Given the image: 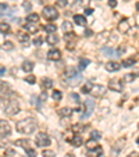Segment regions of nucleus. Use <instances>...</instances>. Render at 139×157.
Returning a JSON list of instances; mask_svg holds the SVG:
<instances>
[{"label":"nucleus","mask_w":139,"mask_h":157,"mask_svg":"<svg viewBox=\"0 0 139 157\" xmlns=\"http://www.w3.org/2000/svg\"><path fill=\"white\" fill-rule=\"evenodd\" d=\"M92 88H93V84H92V81H88L84 86H82V89H81V92L82 93H91Z\"/></svg>","instance_id":"obj_26"},{"label":"nucleus","mask_w":139,"mask_h":157,"mask_svg":"<svg viewBox=\"0 0 139 157\" xmlns=\"http://www.w3.org/2000/svg\"><path fill=\"white\" fill-rule=\"evenodd\" d=\"M42 156L43 157H54V152H50V150H43Z\"/></svg>","instance_id":"obj_40"},{"label":"nucleus","mask_w":139,"mask_h":157,"mask_svg":"<svg viewBox=\"0 0 139 157\" xmlns=\"http://www.w3.org/2000/svg\"><path fill=\"white\" fill-rule=\"evenodd\" d=\"M45 31L48 32V33H54V32L57 31V26L54 25V24H48V25L45 26Z\"/></svg>","instance_id":"obj_31"},{"label":"nucleus","mask_w":139,"mask_h":157,"mask_svg":"<svg viewBox=\"0 0 139 157\" xmlns=\"http://www.w3.org/2000/svg\"><path fill=\"white\" fill-rule=\"evenodd\" d=\"M36 126H38V122L35 118H25V120L18 121L16 128L20 134H27V135H29V134H32V132L36 129Z\"/></svg>","instance_id":"obj_1"},{"label":"nucleus","mask_w":139,"mask_h":157,"mask_svg":"<svg viewBox=\"0 0 139 157\" xmlns=\"http://www.w3.org/2000/svg\"><path fill=\"white\" fill-rule=\"evenodd\" d=\"M3 47H4V50H13V49H14V45H13V42H4Z\"/></svg>","instance_id":"obj_39"},{"label":"nucleus","mask_w":139,"mask_h":157,"mask_svg":"<svg viewBox=\"0 0 139 157\" xmlns=\"http://www.w3.org/2000/svg\"><path fill=\"white\" fill-rule=\"evenodd\" d=\"M85 106H86V113L81 115L82 120H85V118H88V117H91L92 115V113H93V110H95V100L88 99L85 102Z\"/></svg>","instance_id":"obj_6"},{"label":"nucleus","mask_w":139,"mask_h":157,"mask_svg":"<svg viewBox=\"0 0 139 157\" xmlns=\"http://www.w3.org/2000/svg\"><path fill=\"white\" fill-rule=\"evenodd\" d=\"M0 10H7V4L6 3H0Z\"/></svg>","instance_id":"obj_46"},{"label":"nucleus","mask_w":139,"mask_h":157,"mask_svg":"<svg viewBox=\"0 0 139 157\" xmlns=\"http://www.w3.org/2000/svg\"><path fill=\"white\" fill-rule=\"evenodd\" d=\"M109 6H110L111 9H114V7L117 6V0H109Z\"/></svg>","instance_id":"obj_45"},{"label":"nucleus","mask_w":139,"mask_h":157,"mask_svg":"<svg viewBox=\"0 0 139 157\" xmlns=\"http://www.w3.org/2000/svg\"><path fill=\"white\" fill-rule=\"evenodd\" d=\"M59 114H60V117H70V115L72 114V110L68 109V107H63V109L59 110Z\"/></svg>","instance_id":"obj_28"},{"label":"nucleus","mask_w":139,"mask_h":157,"mask_svg":"<svg viewBox=\"0 0 139 157\" xmlns=\"http://www.w3.org/2000/svg\"><path fill=\"white\" fill-rule=\"evenodd\" d=\"M48 58L52 60V61H59L60 58H61V52H60L59 49H50L48 52Z\"/></svg>","instance_id":"obj_9"},{"label":"nucleus","mask_w":139,"mask_h":157,"mask_svg":"<svg viewBox=\"0 0 139 157\" xmlns=\"http://www.w3.org/2000/svg\"><path fill=\"white\" fill-rule=\"evenodd\" d=\"M6 72V68H0V75H3Z\"/></svg>","instance_id":"obj_50"},{"label":"nucleus","mask_w":139,"mask_h":157,"mask_svg":"<svg viewBox=\"0 0 139 157\" xmlns=\"http://www.w3.org/2000/svg\"><path fill=\"white\" fill-rule=\"evenodd\" d=\"M46 42H48L49 45H52V46H54L56 43L59 42V36H57L56 33H49L48 38H46Z\"/></svg>","instance_id":"obj_20"},{"label":"nucleus","mask_w":139,"mask_h":157,"mask_svg":"<svg viewBox=\"0 0 139 157\" xmlns=\"http://www.w3.org/2000/svg\"><path fill=\"white\" fill-rule=\"evenodd\" d=\"M118 31L121 32V33H127V32L129 31V24H128V20H125V18H124V20H121V21H120V24H118Z\"/></svg>","instance_id":"obj_15"},{"label":"nucleus","mask_w":139,"mask_h":157,"mask_svg":"<svg viewBox=\"0 0 139 157\" xmlns=\"http://www.w3.org/2000/svg\"><path fill=\"white\" fill-rule=\"evenodd\" d=\"M85 36H92V31H91V29H86V31H85Z\"/></svg>","instance_id":"obj_48"},{"label":"nucleus","mask_w":139,"mask_h":157,"mask_svg":"<svg viewBox=\"0 0 139 157\" xmlns=\"http://www.w3.org/2000/svg\"><path fill=\"white\" fill-rule=\"evenodd\" d=\"M71 145L74 147H79L81 145H82V138L81 136H72V139H71Z\"/></svg>","instance_id":"obj_27"},{"label":"nucleus","mask_w":139,"mask_h":157,"mask_svg":"<svg viewBox=\"0 0 139 157\" xmlns=\"http://www.w3.org/2000/svg\"><path fill=\"white\" fill-rule=\"evenodd\" d=\"M136 143H138V145H139V138H138V139H136Z\"/></svg>","instance_id":"obj_53"},{"label":"nucleus","mask_w":139,"mask_h":157,"mask_svg":"<svg viewBox=\"0 0 139 157\" xmlns=\"http://www.w3.org/2000/svg\"><path fill=\"white\" fill-rule=\"evenodd\" d=\"M0 96L1 97H7V96H10V94H13V90H11L10 85L9 84H4V82H1V85H0Z\"/></svg>","instance_id":"obj_10"},{"label":"nucleus","mask_w":139,"mask_h":157,"mask_svg":"<svg viewBox=\"0 0 139 157\" xmlns=\"http://www.w3.org/2000/svg\"><path fill=\"white\" fill-rule=\"evenodd\" d=\"M43 17L48 20V21H54L59 18V11L54 9L53 6H46L43 9Z\"/></svg>","instance_id":"obj_3"},{"label":"nucleus","mask_w":139,"mask_h":157,"mask_svg":"<svg viewBox=\"0 0 139 157\" xmlns=\"http://www.w3.org/2000/svg\"><path fill=\"white\" fill-rule=\"evenodd\" d=\"M35 142H36V145L39 147H46L50 145V136H49L48 134H45V132H39L36 135Z\"/></svg>","instance_id":"obj_4"},{"label":"nucleus","mask_w":139,"mask_h":157,"mask_svg":"<svg viewBox=\"0 0 139 157\" xmlns=\"http://www.w3.org/2000/svg\"><path fill=\"white\" fill-rule=\"evenodd\" d=\"M91 93L93 94L95 97H102V96H104V93H106V86H103V85H93Z\"/></svg>","instance_id":"obj_8"},{"label":"nucleus","mask_w":139,"mask_h":157,"mask_svg":"<svg viewBox=\"0 0 139 157\" xmlns=\"http://www.w3.org/2000/svg\"><path fill=\"white\" fill-rule=\"evenodd\" d=\"M65 82L70 85V86H77V85H79L82 82V75L78 74V75H75V77H71V78L65 79Z\"/></svg>","instance_id":"obj_12"},{"label":"nucleus","mask_w":139,"mask_h":157,"mask_svg":"<svg viewBox=\"0 0 139 157\" xmlns=\"http://www.w3.org/2000/svg\"><path fill=\"white\" fill-rule=\"evenodd\" d=\"M92 13H93V10H92V9H86V10H85V14H86V16H91Z\"/></svg>","instance_id":"obj_47"},{"label":"nucleus","mask_w":139,"mask_h":157,"mask_svg":"<svg viewBox=\"0 0 139 157\" xmlns=\"http://www.w3.org/2000/svg\"><path fill=\"white\" fill-rule=\"evenodd\" d=\"M22 7H24L27 11L32 10V4H31V1H27V0H25V1H22Z\"/></svg>","instance_id":"obj_37"},{"label":"nucleus","mask_w":139,"mask_h":157,"mask_svg":"<svg viewBox=\"0 0 139 157\" xmlns=\"http://www.w3.org/2000/svg\"><path fill=\"white\" fill-rule=\"evenodd\" d=\"M25 82H28V84L33 85V84H35V82H36V78H35L33 75H28L27 78H25Z\"/></svg>","instance_id":"obj_38"},{"label":"nucleus","mask_w":139,"mask_h":157,"mask_svg":"<svg viewBox=\"0 0 139 157\" xmlns=\"http://www.w3.org/2000/svg\"><path fill=\"white\" fill-rule=\"evenodd\" d=\"M120 68H121V65H120L117 61H109V63L106 64V70L109 72H116Z\"/></svg>","instance_id":"obj_16"},{"label":"nucleus","mask_w":139,"mask_h":157,"mask_svg":"<svg viewBox=\"0 0 139 157\" xmlns=\"http://www.w3.org/2000/svg\"><path fill=\"white\" fill-rule=\"evenodd\" d=\"M79 74V71L77 70L75 67H67L64 71V79H68L71 78V77H75V75H78Z\"/></svg>","instance_id":"obj_14"},{"label":"nucleus","mask_w":139,"mask_h":157,"mask_svg":"<svg viewBox=\"0 0 139 157\" xmlns=\"http://www.w3.org/2000/svg\"><path fill=\"white\" fill-rule=\"evenodd\" d=\"M135 77H136L135 74H129V75H125L124 78H125V81H127V82H132V81L135 79Z\"/></svg>","instance_id":"obj_41"},{"label":"nucleus","mask_w":139,"mask_h":157,"mask_svg":"<svg viewBox=\"0 0 139 157\" xmlns=\"http://www.w3.org/2000/svg\"><path fill=\"white\" fill-rule=\"evenodd\" d=\"M135 63H136V58H135V57L125 58V60L123 61V67H127V68H128V67H132Z\"/></svg>","instance_id":"obj_29"},{"label":"nucleus","mask_w":139,"mask_h":157,"mask_svg":"<svg viewBox=\"0 0 139 157\" xmlns=\"http://www.w3.org/2000/svg\"><path fill=\"white\" fill-rule=\"evenodd\" d=\"M42 42H43V39L40 36L33 39V45H35V46H40V45H42Z\"/></svg>","instance_id":"obj_43"},{"label":"nucleus","mask_w":139,"mask_h":157,"mask_svg":"<svg viewBox=\"0 0 139 157\" xmlns=\"http://www.w3.org/2000/svg\"><path fill=\"white\" fill-rule=\"evenodd\" d=\"M16 145L20 147H24V149L27 150V149L31 147V142L28 141V139H18V141H16Z\"/></svg>","instance_id":"obj_19"},{"label":"nucleus","mask_w":139,"mask_h":157,"mask_svg":"<svg viewBox=\"0 0 139 157\" xmlns=\"http://www.w3.org/2000/svg\"><path fill=\"white\" fill-rule=\"evenodd\" d=\"M71 99H74L75 103H79V96L77 93H71Z\"/></svg>","instance_id":"obj_44"},{"label":"nucleus","mask_w":139,"mask_h":157,"mask_svg":"<svg viewBox=\"0 0 139 157\" xmlns=\"http://www.w3.org/2000/svg\"><path fill=\"white\" fill-rule=\"evenodd\" d=\"M11 134V126L10 124L4 120H0V138H7Z\"/></svg>","instance_id":"obj_5"},{"label":"nucleus","mask_w":139,"mask_h":157,"mask_svg":"<svg viewBox=\"0 0 139 157\" xmlns=\"http://www.w3.org/2000/svg\"><path fill=\"white\" fill-rule=\"evenodd\" d=\"M102 53L103 54H106V56H109V57H114V56H118V53L120 52L114 50V49H110V47H103Z\"/></svg>","instance_id":"obj_18"},{"label":"nucleus","mask_w":139,"mask_h":157,"mask_svg":"<svg viewBox=\"0 0 139 157\" xmlns=\"http://www.w3.org/2000/svg\"><path fill=\"white\" fill-rule=\"evenodd\" d=\"M89 63H91V61H89L88 58H81L79 60V70L81 71H82V70H85V68L89 65Z\"/></svg>","instance_id":"obj_32"},{"label":"nucleus","mask_w":139,"mask_h":157,"mask_svg":"<svg viewBox=\"0 0 139 157\" xmlns=\"http://www.w3.org/2000/svg\"><path fill=\"white\" fill-rule=\"evenodd\" d=\"M74 22L77 24V25H86V18L84 16H81V14H77V16H74Z\"/></svg>","instance_id":"obj_21"},{"label":"nucleus","mask_w":139,"mask_h":157,"mask_svg":"<svg viewBox=\"0 0 139 157\" xmlns=\"http://www.w3.org/2000/svg\"><path fill=\"white\" fill-rule=\"evenodd\" d=\"M65 157H75V156H74V154H71V153H68V154H67Z\"/></svg>","instance_id":"obj_51"},{"label":"nucleus","mask_w":139,"mask_h":157,"mask_svg":"<svg viewBox=\"0 0 139 157\" xmlns=\"http://www.w3.org/2000/svg\"><path fill=\"white\" fill-rule=\"evenodd\" d=\"M17 40L21 43H28L29 42V33H27V32H17Z\"/></svg>","instance_id":"obj_17"},{"label":"nucleus","mask_w":139,"mask_h":157,"mask_svg":"<svg viewBox=\"0 0 139 157\" xmlns=\"http://www.w3.org/2000/svg\"><path fill=\"white\" fill-rule=\"evenodd\" d=\"M109 89L114 90V92H121L123 90V81L121 79H110V82H109Z\"/></svg>","instance_id":"obj_7"},{"label":"nucleus","mask_w":139,"mask_h":157,"mask_svg":"<svg viewBox=\"0 0 139 157\" xmlns=\"http://www.w3.org/2000/svg\"><path fill=\"white\" fill-rule=\"evenodd\" d=\"M128 157H139V156H138V153H136V152H132V153H131V154H129Z\"/></svg>","instance_id":"obj_49"},{"label":"nucleus","mask_w":139,"mask_h":157,"mask_svg":"<svg viewBox=\"0 0 139 157\" xmlns=\"http://www.w3.org/2000/svg\"><path fill=\"white\" fill-rule=\"evenodd\" d=\"M22 70L25 71V72H31L33 70V63L32 61H28V60H25L24 63H22Z\"/></svg>","instance_id":"obj_24"},{"label":"nucleus","mask_w":139,"mask_h":157,"mask_svg":"<svg viewBox=\"0 0 139 157\" xmlns=\"http://www.w3.org/2000/svg\"><path fill=\"white\" fill-rule=\"evenodd\" d=\"M27 22H33V24H38V22H39V14H36V13H31V14H28Z\"/></svg>","instance_id":"obj_23"},{"label":"nucleus","mask_w":139,"mask_h":157,"mask_svg":"<svg viewBox=\"0 0 139 157\" xmlns=\"http://www.w3.org/2000/svg\"><path fill=\"white\" fill-rule=\"evenodd\" d=\"M4 113L7 115H16L20 113V104H18V102L14 99L9 100L4 106Z\"/></svg>","instance_id":"obj_2"},{"label":"nucleus","mask_w":139,"mask_h":157,"mask_svg":"<svg viewBox=\"0 0 139 157\" xmlns=\"http://www.w3.org/2000/svg\"><path fill=\"white\" fill-rule=\"evenodd\" d=\"M136 10L139 11V1H138V3H136Z\"/></svg>","instance_id":"obj_52"},{"label":"nucleus","mask_w":139,"mask_h":157,"mask_svg":"<svg viewBox=\"0 0 139 157\" xmlns=\"http://www.w3.org/2000/svg\"><path fill=\"white\" fill-rule=\"evenodd\" d=\"M96 141H93V139H91V141H88L86 142V147H88V150L89 149H93V147H96Z\"/></svg>","instance_id":"obj_36"},{"label":"nucleus","mask_w":139,"mask_h":157,"mask_svg":"<svg viewBox=\"0 0 139 157\" xmlns=\"http://www.w3.org/2000/svg\"><path fill=\"white\" fill-rule=\"evenodd\" d=\"M53 86V81L50 78H43L42 79V88L43 89H50Z\"/></svg>","instance_id":"obj_25"},{"label":"nucleus","mask_w":139,"mask_h":157,"mask_svg":"<svg viewBox=\"0 0 139 157\" xmlns=\"http://www.w3.org/2000/svg\"><path fill=\"white\" fill-rule=\"evenodd\" d=\"M102 147L97 145L96 147H93V149H89L88 152H86V156L88 157H99V156H102Z\"/></svg>","instance_id":"obj_13"},{"label":"nucleus","mask_w":139,"mask_h":157,"mask_svg":"<svg viewBox=\"0 0 139 157\" xmlns=\"http://www.w3.org/2000/svg\"><path fill=\"white\" fill-rule=\"evenodd\" d=\"M24 28L28 31V33H36L38 32V24H33V22H28Z\"/></svg>","instance_id":"obj_22"},{"label":"nucleus","mask_w":139,"mask_h":157,"mask_svg":"<svg viewBox=\"0 0 139 157\" xmlns=\"http://www.w3.org/2000/svg\"><path fill=\"white\" fill-rule=\"evenodd\" d=\"M67 3H68L67 0H57V1H56L57 7H65V6H67Z\"/></svg>","instance_id":"obj_42"},{"label":"nucleus","mask_w":139,"mask_h":157,"mask_svg":"<svg viewBox=\"0 0 139 157\" xmlns=\"http://www.w3.org/2000/svg\"><path fill=\"white\" fill-rule=\"evenodd\" d=\"M100 138H102V134L99 131H93L91 134V139H93V141H99Z\"/></svg>","instance_id":"obj_34"},{"label":"nucleus","mask_w":139,"mask_h":157,"mask_svg":"<svg viewBox=\"0 0 139 157\" xmlns=\"http://www.w3.org/2000/svg\"><path fill=\"white\" fill-rule=\"evenodd\" d=\"M52 96H53L54 100H61V97H63V93H61L60 90H53V92H52Z\"/></svg>","instance_id":"obj_33"},{"label":"nucleus","mask_w":139,"mask_h":157,"mask_svg":"<svg viewBox=\"0 0 139 157\" xmlns=\"http://www.w3.org/2000/svg\"><path fill=\"white\" fill-rule=\"evenodd\" d=\"M124 143H125V139H124V138H121L120 141H117L116 143H114V146H113V152H111L113 157H116V153H118L121 149H124V146H125Z\"/></svg>","instance_id":"obj_11"},{"label":"nucleus","mask_w":139,"mask_h":157,"mask_svg":"<svg viewBox=\"0 0 139 157\" xmlns=\"http://www.w3.org/2000/svg\"><path fill=\"white\" fill-rule=\"evenodd\" d=\"M10 32V25L7 22H0V33H9Z\"/></svg>","instance_id":"obj_30"},{"label":"nucleus","mask_w":139,"mask_h":157,"mask_svg":"<svg viewBox=\"0 0 139 157\" xmlns=\"http://www.w3.org/2000/svg\"><path fill=\"white\" fill-rule=\"evenodd\" d=\"M63 29L67 31V32H72V24L68 22V21H65L64 24H63Z\"/></svg>","instance_id":"obj_35"}]
</instances>
